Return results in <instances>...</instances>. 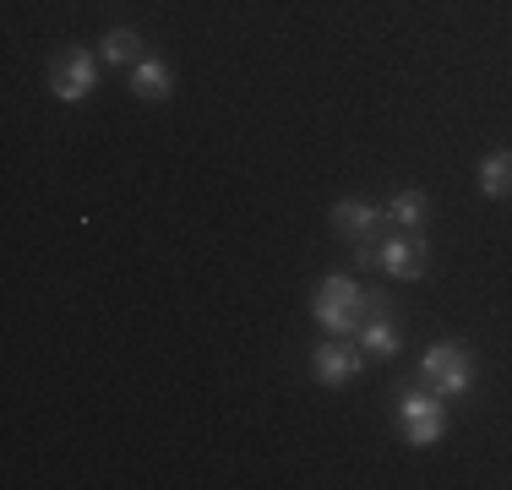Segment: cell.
<instances>
[{
  "label": "cell",
  "instance_id": "6da1fadb",
  "mask_svg": "<svg viewBox=\"0 0 512 490\" xmlns=\"http://www.w3.org/2000/svg\"><path fill=\"white\" fill-rule=\"evenodd\" d=\"M382 305H387V300H382L376 289H360L355 278L333 273L322 289H316V322H322L327 333H338V338H349V333L360 338V327L371 322Z\"/></svg>",
  "mask_w": 512,
  "mask_h": 490
},
{
  "label": "cell",
  "instance_id": "7a4b0ae2",
  "mask_svg": "<svg viewBox=\"0 0 512 490\" xmlns=\"http://www.w3.org/2000/svg\"><path fill=\"white\" fill-rule=\"evenodd\" d=\"M420 376H425V387H431V392H442V398H453V392H469V376H474V365H469V354H463L458 343H436V349H425V360H420Z\"/></svg>",
  "mask_w": 512,
  "mask_h": 490
},
{
  "label": "cell",
  "instance_id": "3957f363",
  "mask_svg": "<svg viewBox=\"0 0 512 490\" xmlns=\"http://www.w3.org/2000/svg\"><path fill=\"white\" fill-rule=\"evenodd\" d=\"M93 82H99V66H93V55H88V49H71V55L55 66L50 88H55V98H66V104H82V98L93 93Z\"/></svg>",
  "mask_w": 512,
  "mask_h": 490
},
{
  "label": "cell",
  "instance_id": "277c9868",
  "mask_svg": "<svg viewBox=\"0 0 512 490\" xmlns=\"http://www.w3.org/2000/svg\"><path fill=\"white\" fill-rule=\"evenodd\" d=\"M398 420H404V436L414 441V447H431V441H442V431H447L442 403H436V398H404Z\"/></svg>",
  "mask_w": 512,
  "mask_h": 490
},
{
  "label": "cell",
  "instance_id": "5b68a950",
  "mask_svg": "<svg viewBox=\"0 0 512 490\" xmlns=\"http://www.w3.org/2000/svg\"><path fill=\"white\" fill-rule=\"evenodd\" d=\"M311 376H316L322 387L355 382V376H360V354L344 349V343H322V349H316V360H311Z\"/></svg>",
  "mask_w": 512,
  "mask_h": 490
},
{
  "label": "cell",
  "instance_id": "8992f818",
  "mask_svg": "<svg viewBox=\"0 0 512 490\" xmlns=\"http://www.w3.org/2000/svg\"><path fill=\"white\" fill-rule=\"evenodd\" d=\"M382 273L404 278V284L425 278V245L420 240H387L382 245Z\"/></svg>",
  "mask_w": 512,
  "mask_h": 490
},
{
  "label": "cell",
  "instance_id": "52a82bcc",
  "mask_svg": "<svg viewBox=\"0 0 512 490\" xmlns=\"http://www.w3.org/2000/svg\"><path fill=\"white\" fill-rule=\"evenodd\" d=\"M376 218H382V213H376L371 202H355V196L333 207V224L344 229V235H355V240H365V235H371V229H376Z\"/></svg>",
  "mask_w": 512,
  "mask_h": 490
},
{
  "label": "cell",
  "instance_id": "ba28073f",
  "mask_svg": "<svg viewBox=\"0 0 512 490\" xmlns=\"http://www.w3.org/2000/svg\"><path fill=\"white\" fill-rule=\"evenodd\" d=\"M480 191L496 196V202H507L512 196V153H491L480 164Z\"/></svg>",
  "mask_w": 512,
  "mask_h": 490
},
{
  "label": "cell",
  "instance_id": "9c48e42d",
  "mask_svg": "<svg viewBox=\"0 0 512 490\" xmlns=\"http://www.w3.org/2000/svg\"><path fill=\"white\" fill-rule=\"evenodd\" d=\"M360 349H371V354H382V360H393V354H398V327L387 322L382 311H376L371 322L360 327Z\"/></svg>",
  "mask_w": 512,
  "mask_h": 490
},
{
  "label": "cell",
  "instance_id": "30bf717a",
  "mask_svg": "<svg viewBox=\"0 0 512 490\" xmlns=\"http://www.w3.org/2000/svg\"><path fill=\"white\" fill-rule=\"evenodd\" d=\"M131 88H137L142 98H169V66H164V60H137Z\"/></svg>",
  "mask_w": 512,
  "mask_h": 490
},
{
  "label": "cell",
  "instance_id": "8fae6325",
  "mask_svg": "<svg viewBox=\"0 0 512 490\" xmlns=\"http://www.w3.org/2000/svg\"><path fill=\"white\" fill-rule=\"evenodd\" d=\"M387 218H393V224H404V229H420L425 224V196L420 191H398L393 207H387Z\"/></svg>",
  "mask_w": 512,
  "mask_h": 490
},
{
  "label": "cell",
  "instance_id": "7c38bea8",
  "mask_svg": "<svg viewBox=\"0 0 512 490\" xmlns=\"http://www.w3.org/2000/svg\"><path fill=\"white\" fill-rule=\"evenodd\" d=\"M137 49H142V39L131 28H109L104 33V60H115V66L120 60H137Z\"/></svg>",
  "mask_w": 512,
  "mask_h": 490
}]
</instances>
